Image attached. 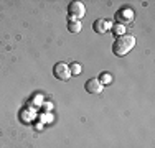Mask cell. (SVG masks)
I'll use <instances>...</instances> for the list:
<instances>
[{
    "instance_id": "6da1fadb",
    "label": "cell",
    "mask_w": 155,
    "mask_h": 148,
    "mask_svg": "<svg viewBox=\"0 0 155 148\" xmlns=\"http://www.w3.org/2000/svg\"><path fill=\"white\" fill-rule=\"evenodd\" d=\"M135 46V38L132 35H122L116 40V43L112 44V53L116 56H125L132 48Z\"/></svg>"
},
{
    "instance_id": "7a4b0ae2",
    "label": "cell",
    "mask_w": 155,
    "mask_h": 148,
    "mask_svg": "<svg viewBox=\"0 0 155 148\" xmlns=\"http://www.w3.org/2000/svg\"><path fill=\"white\" fill-rule=\"evenodd\" d=\"M84 15H86V7H84L83 2H71L68 5V17H69V20H78V21H79Z\"/></svg>"
},
{
    "instance_id": "3957f363",
    "label": "cell",
    "mask_w": 155,
    "mask_h": 148,
    "mask_svg": "<svg viewBox=\"0 0 155 148\" xmlns=\"http://www.w3.org/2000/svg\"><path fill=\"white\" fill-rule=\"evenodd\" d=\"M53 76L56 77L58 81H63V82H66V81L71 77V72H69V66L66 64V63H56L53 68Z\"/></svg>"
},
{
    "instance_id": "277c9868",
    "label": "cell",
    "mask_w": 155,
    "mask_h": 148,
    "mask_svg": "<svg viewBox=\"0 0 155 148\" xmlns=\"http://www.w3.org/2000/svg\"><path fill=\"white\" fill-rule=\"evenodd\" d=\"M116 20L119 21V25L124 27L125 23H130V21L134 20V12L129 10V8H122V10H119V12L116 13Z\"/></svg>"
},
{
    "instance_id": "5b68a950",
    "label": "cell",
    "mask_w": 155,
    "mask_h": 148,
    "mask_svg": "<svg viewBox=\"0 0 155 148\" xmlns=\"http://www.w3.org/2000/svg\"><path fill=\"white\" fill-rule=\"evenodd\" d=\"M84 89H86V92H89V94H93V95H97V94H101L102 92V84L99 82L97 79H87L86 81V86H84Z\"/></svg>"
},
{
    "instance_id": "8992f818",
    "label": "cell",
    "mask_w": 155,
    "mask_h": 148,
    "mask_svg": "<svg viewBox=\"0 0 155 148\" xmlns=\"http://www.w3.org/2000/svg\"><path fill=\"white\" fill-rule=\"evenodd\" d=\"M93 30L96 33H99V35H102V33H106V31L110 30V23L106 20V18H97V20L93 23Z\"/></svg>"
},
{
    "instance_id": "52a82bcc",
    "label": "cell",
    "mask_w": 155,
    "mask_h": 148,
    "mask_svg": "<svg viewBox=\"0 0 155 148\" xmlns=\"http://www.w3.org/2000/svg\"><path fill=\"white\" fill-rule=\"evenodd\" d=\"M68 30L71 33H79L81 30H83V27H81V21L78 20H69L68 18Z\"/></svg>"
},
{
    "instance_id": "ba28073f",
    "label": "cell",
    "mask_w": 155,
    "mask_h": 148,
    "mask_svg": "<svg viewBox=\"0 0 155 148\" xmlns=\"http://www.w3.org/2000/svg\"><path fill=\"white\" fill-rule=\"evenodd\" d=\"M69 72H71V76H78L83 72V68L79 63H73V64H69Z\"/></svg>"
},
{
    "instance_id": "9c48e42d",
    "label": "cell",
    "mask_w": 155,
    "mask_h": 148,
    "mask_svg": "<svg viewBox=\"0 0 155 148\" xmlns=\"http://www.w3.org/2000/svg\"><path fill=\"white\" fill-rule=\"evenodd\" d=\"M97 81L102 84V86H104V84H110V82H112V76H110L109 72H102L101 76H99Z\"/></svg>"
},
{
    "instance_id": "30bf717a",
    "label": "cell",
    "mask_w": 155,
    "mask_h": 148,
    "mask_svg": "<svg viewBox=\"0 0 155 148\" xmlns=\"http://www.w3.org/2000/svg\"><path fill=\"white\" fill-rule=\"evenodd\" d=\"M110 30H112V33L117 36V38H119V36H122V35H125V33H124V31H125V28L122 27V25H116V27H112Z\"/></svg>"
}]
</instances>
